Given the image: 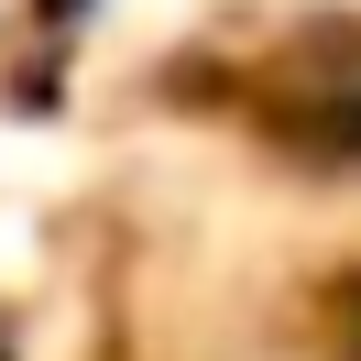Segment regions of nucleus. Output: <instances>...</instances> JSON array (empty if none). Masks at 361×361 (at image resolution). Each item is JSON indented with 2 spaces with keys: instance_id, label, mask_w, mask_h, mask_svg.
<instances>
[{
  "instance_id": "nucleus-1",
  "label": "nucleus",
  "mask_w": 361,
  "mask_h": 361,
  "mask_svg": "<svg viewBox=\"0 0 361 361\" xmlns=\"http://www.w3.org/2000/svg\"><path fill=\"white\" fill-rule=\"evenodd\" d=\"M350 350H361V285H350Z\"/></svg>"
}]
</instances>
